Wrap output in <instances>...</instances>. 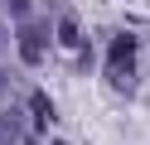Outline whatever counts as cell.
<instances>
[{"label": "cell", "instance_id": "obj_1", "mask_svg": "<svg viewBox=\"0 0 150 145\" xmlns=\"http://www.w3.org/2000/svg\"><path fill=\"white\" fill-rule=\"evenodd\" d=\"M107 77L121 92H136V34H116L107 53Z\"/></svg>", "mask_w": 150, "mask_h": 145}, {"label": "cell", "instance_id": "obj_2", "mask_svg": "<svg viewBox=\"0 0 150 145\" xmlns=\"http://www.w3.org/2000/svg\"><path fill=\"white\" fill-rule=\"evenodd\" d=\"M44 44H49L44 29L24 19V24H20V58H24V63H39V58H44Z\"/></svg>", "mask_w": 150, "mask_h": 145}, {"label": "cell", "instance_id": "obj_3", "mask_svg": "<svg viewBox=\"0 0 150 145\" xmlns=\"http://www.w3.org/2000/svg\"><path fill=\"white\" fill-rule=\"evenodd\" d=\"M20 140H24L20 111H0V145H20Z\"/></svg>", "mask_w": 150, "mask_h": 145}, {"label": "cell", "instance_id": "obj_4", "mask_svg": "<svg viewBox=\"0 0 150 145\" xmlns=\"http://www.w3.org/2000/svg\"><path fill=\"white\" fill-rule=\"evenodd\" d=\"M58 34H63V44H68V48H87V39L78 34V24H73V19H63V24H58Z\"/></svg>", "mask_w": 150, "mask_h": 145}, {"label": "cell", "instance_id": "obj_5", "mask_svg": "<svg viewBox=\"0 0 150 145\" xmlns=\"http://www.w3.org/2000/svg\"><path fill=\"white\" fill-rule=\"evenodd\" d=\"M29 111H34V121H39V126H49V121H53V106H49V97H44V92L29 102Z\"/></svg>", "mask_w": 150, "mask_h": 145}, {"label": "cell", "instance_id": "obj_6", "mask_svg": "<svg viewBox=\"0 0 150 145\" xmlns=\"http://www.w3.org/2000/svg\"><path fill=\"white\" fill-rule=\"evenodd\" d=\"M10 10H15V15H20V19L29 15V5H24V0H10Z\"/></svg>", "mask_w": 150, "mask_h": 145}, {"label": "cell", "instance_id": "obj_7", "mask_svg": "<svg viewBox=\"0 0 150 145\" xmlns=\"http://www.w3.org/2000/svg\"><path fill=\"white\" fill-rule=\"evenodd\" d=\"M5 87H10V82H5V73H0V97H5Z\"/></svg>", "mask_w": 150, "mask_h": 145}]
</instances>
